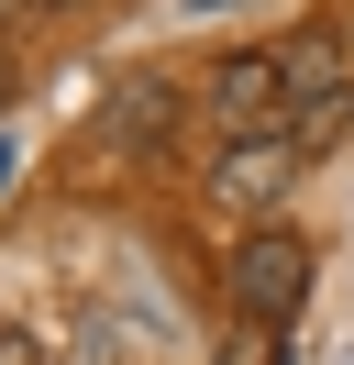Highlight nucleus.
Listing matches in <instances>:
<instances>
[{
  "label": "nucleus",
  "mask_w": 354,
  "mask_h": 365,
  "mask_svg": "<svg viewBox=\"0 0 354 365\" xmlns=\"http://www.w3.org/2000/svg\"><path fill=\"white\" fill-rule=\"evenodd\" d=\"M221 288H233V321H255V332H288L299 321V299H310V244L299 232H243L233 244V266H221Z\"/></svg>",
  "instance_id": "1"
},
{
  "label": "nucleus",
  "mask_w": 354,
  "mask_h": 365,
  "mask_svg": "<svg viewBox=\"0 0 354 365\" xmlns=\"http://www.w3.org/2000/svg\"><path fill=\"white\" fill-rule=\"evenodd\" d=\"M211 122L233 144H266V133H288V78H277V56H221L211 67Z\"/></svg>",
  "instance_id": "2"
},
{
  "label": "nucleus",
  "mask_w": 354,
  "mask_h": 365,
  "mask_svg": "<svg viewBox=\"0 0 354 365\" xmlns=\"http://www.w3.org/2000/svg\"><path fill=\"white\" fill-rule=\"evenodd\" d=\"M299 166H310V155H299L288 133H266V144H233V155L211 166V200L233 210V222H266V210L288 200V178H299Z\"/></svg>",
  "instance_id": "3"
},
{
  "label": "nucleus",
  "mask_w": 354,
  "mask_h": 365,
  "mask_svg": "<svg viewBox=\"0 0 354 365\" xmlns=\"http://www.w3.org/2000/svg\"><path fill=\"white\" fill-rule=\"evenodd\" d=\"M277 78H288V122L321 111V100H343V89H354V34H343V23L288 34V45H277Z\"/></svg>",
  "instance_id": "4"
},
{
  "label": "nucleus",
  "mask_w": 354,
  "mask_h": 365,
  "mask_svg": "<svg viewBox=\"0 0 354 365\" xmlns=\"http://www.w3.org/2000/svg\"><path fill=\"white\" fill-rule=\"evenodd\" d=\"M266 343H277V332H255V321H233V343H221L211 365H266Z\"/></svg>",
  "instance_id": "5"
},
{
  "label": "nucleus",
  "mask_w": 354,
  "mask_h": 365,
  "mask_svg": "<svg viewBox=\"0 0 354 365\" xmlns=\"http://www.w3.org/2000/svg\"><path fill=\"white\" fill-rule=\"evenodd\" d=\"M0 365H34V332H11V321H0Z\"/></svg>",
  "instance_id": "6"
},
{
  "label": "nucleus",
  "mask_w": 354,
  "mask_h": 365,
  "mask_svg": "<svg viewBox=\"0 0 354 365\" xmlns=\"http://www.w3.org/2000/svg\"><path fill=\"white\" fill-rule=\"evenodd\" d=\"M22 11H66V0H0V23H22Z\"/></svg>",
  "instance_id": "7"
},
{
  "label": "nucleus",
  "mask_w": 354,
  "mask_h": 365,
  "mask_svg": "<svg viewBox=\"0 0 354 365\" xmlns=\"http://www.w3.org/2000/svg\"><path fill=\"white\" fill-rule=\"evenodd\" d=\"M199 11H221V0H199Z\"/></svg>",
  "instance_id": "8"
}]
</instances>
